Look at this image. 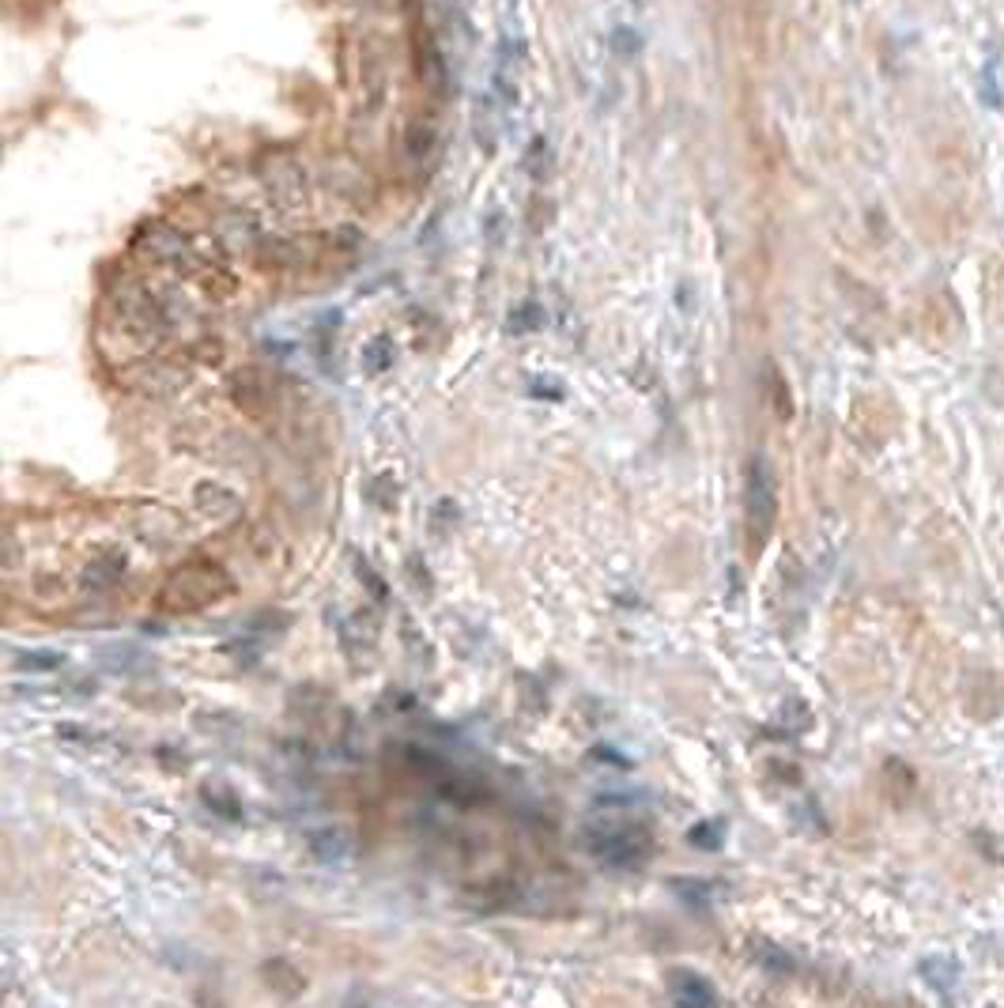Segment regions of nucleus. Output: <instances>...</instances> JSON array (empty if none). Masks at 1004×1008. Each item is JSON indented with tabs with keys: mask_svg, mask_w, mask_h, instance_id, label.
I'll list each match as a JSON object with an SVG mask.
<instances>
[{
	"mask_svg": "<svg viewBox=\"0 0 1004 1008\" xmlns=\"http://www.w3.org/2000/svg\"><path fill=\"white\" fill-rule=\"evenodd\" d=\"M230 593V579L219 563H208V559H193V563L178 567L170 574L167 585L159 593V609L167 612H200L208 604L224 601Z\"/></svg>",
	"mask_w": 1004,
	"mask_h": 1008,
	"instance_id": "f257e3e1",
	"label": "nucleus"
},
{
	"mask_svg": "<svg viewBox=\"0 0 1004 1008\" xmlns=\"http://www.w3.org/2000/svg\"><path fill=\"white\" fill-rule=\"evenodd\" d=\"M586 850L608 869H639L646 865L653 839L642 823L601 820L593 828H586Z\"/></svg>",
	"mask_w": 1004,
	"mask_h": 1008,
	"instance_id": "f03ea898",
	"label": "nucleus"
},
{
	"mask_svg": "<svg viewBox=\"0 0 1004 1008\" xmlns=\"http://www.w3.org/2000/svg\"><path fill=\"white\" fill-rule=\"evenodd\" d=\"M744 526H748V548L763 552L778 526V480L767 457H752L744 476Z\"/></svg>",
	"mask_w": 1004,
	"mask_h": 1008,
	"instance_id": "7ed1b4c3",
	"label": "nucleus"
},
{
	"mask_svg": "<svg viewBox=\"0 0 1004 1008\" xmlns=\"http://www.w3.org/2000/svg\"><path fill=\"white\" fill-rule=\"evenodd\" d=\"M307 846H310V854H314L318 861H348L352 858V850H355V839H352V831L348 828H340V823H329V828H314L307 835Z\"/></svg>",
	"mask_w": 1004,
	"mask_h": 1008,
	"instance_id": "20e7f679",
	"label": "nucleus"
},
{
	"mask_svg": "<svg viewBox=\"0 0 1004 1008\" xmlns=\"http://www.w3.org/2000/svg\"><path fill=\"white\" fill-rule=\"evenodd\" d=\"M669 994L676 1008H717L714 986L706 983L703 975H691V970H676V975H672Z\"/></svg>",
	"mask_w": 1004,
	"mask_h": 1008,
	"instance_id": "39448f33",
	"label": "nucleus"
},
{
	"mask_svg": "<svg viewBox=\"0 0 1004 1008\" xmlns=\"http://www.w3.org/2000/svg\"><path fill=\"white\" fill-rule=\"evenodd\" d=\"M197 507L205 510L208 518H230L238 510V499L219 484H200L197 488Z\"/></svg>",
	"mask_w": 1004,
	"mask_h": 1008,
	"instance_id": "423d86ee",
	"label": "nucleus"
},
{
	"mask_svg": "<svg viewBox=\"0 0 1004 1008\" xmlns=\"http://www.w3.org/2000/svg\"><path fill=\"white\" fill-rule=\"evenodd\" d=\"M265 983H269L280 997H294L302 989V975L291 964H283V959H269V964H265Z\"/></svg>",
	"mask_w": 1004,
	"mask_h": 1008,
	"instance_id": "0eeeda50",
	"label": "nucleus"
},
{
	"mask_svg": "<svg viewBox=\"0 0 1004 1008\" xmlns=\"http://www.w3.org/2000/svg\"><path fill=\"white\" fill-rule=\"evenodd\" d=\"M122 574V555H103V559H95V563L87 567V574L84 579L95 585V590H103V585H110Z\"/></svg>",
	"mask_w": 1004,
	"mask_h": 1008,
	"instance_id": "6e6552de",
	"label": "nucleus"
},
{
	"mask_svg": "<svg viewBox=\"0 0 1004 1008\" xmlns=\"http://www.w3.org/2000/svg\"><path fill=\"white\" fill-rule=\"evenodd\" d=\"M363 363H366V371H371V374H382L385 366L393 363V344H390V336H377V341L366 344Z\"/></svg>",
	"mask_w": 1004,
	"mask_h": 1008,
	"instance_id": "1a4fd4ad",
	"label": "nucleus"
},
{
	"mask_svg": "<svg viewBox=\"0 0 1004 1008\" xmlns=\"http://www.w3.org/2000/svg\"><path fill=\"white\" fill-rule=\"evenodd\" d=\"M767 382H770V401H775V412H778V419H789L794 416V401H789V386H786V378L770 366L767 371Z\"/></svg>",
	"mask_w": 1004,
	"mask_h": 1008,
	"instance_id": "9d476101",
	"label": "nucleus"
},
{
	"mask_svg": "<svg viewBox=\"0 0 1004 1008\" xmlns=\"http://www.w3.org/2000/svg\"><path fill=\"white\" fill-rule=\"evenodd\" d=\"M506 325H510L518 336H521V333H529V329H537V325H540V310H537V306H521L518 314H514Z\"/></svg>",
	"mask_w": 1004,
	"mask_h": 1008,
	"instance_id": "9b49d317",
	"label": "nucleus"
},
{
	"mask_svg": "<svg viewBox=\"0 0 1004 1008\" xmlns=\"http://www.w3.org/2000/svg\"><path fill=\"white\" fill-rule=\"evenodd\" d=\"M58 662L61 657H20V668H58Z\"/></svg>",
	"mask_w": 1004,
	"mask_h": 1008,
	"instance_id": "f8f14e48",
	"label": "nucleus"
}]
</instances>
